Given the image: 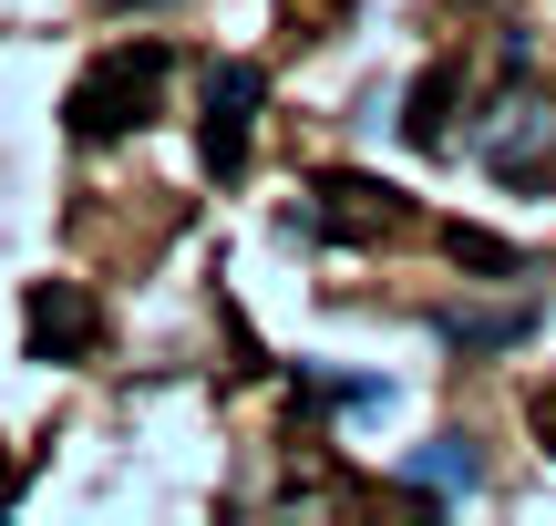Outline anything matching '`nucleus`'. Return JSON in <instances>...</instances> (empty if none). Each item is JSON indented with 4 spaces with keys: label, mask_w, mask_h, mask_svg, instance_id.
Masks as SVG:
<instances>
[{
    "label": "nucleus",
    "mask_w": 556,
    "mask_h": 526,
    "mask_svg": "<svg viewBox=\"0 0 556 526\" xmlns=\"http://www.w3.org/2000/svg\"><path fill=\"white\" fill-rule=\"evenodd\" d=\"M484 165H495V186H556V93L516 103L505 135L484 145Z\"/></svg>",
    "instance_id": "7ed1b4c3"
},
{
    "label": "nucleus",
    "mask_w": 556,
    "mask_h": 526,
    "mask_svg": "<svg viewBox=\"0 0 556 526\" xmlns=\"http://www.w3.org/2000/svg\"><path fill=\"white\" fill-rule=\"evenodd\" d=\"M443 248H454L464 268H484V279H526V248H505V238H484V227H443Z\"/></svg>",
    "instance_id": "1a4fd4ad"
},
{
    "label": "nucleus",
    "mask_w": 556,
    "mask_h": 526,
    "mask_svg": "<svg viewBox=\"0 0 556 526\" xmlns=\"http://www.w3.org/2000/svg\"><path fill=\"white\" fill-rule=\"evenodd\" d=\"M526 330H536L526 300H505V310H433V341L443 351H516Z\"/></svg>",
    "instance_id": "423d86ee"
},
{
    "label": "nucleus",
    "mask_w": 556,
    "mask_h": 526,
    "mask_svg": "<svg viewBox=\"0 0 556 526\" xmlns=\"http://www.w3.org/2000/svg\"><path fill=\"white\" fill-rule=\"evenodd\" d=\"M258 62H217L206 73V135H197V155H206V176H248V124H258Z\"/></svg>",
    "instance_id": "f03ea898"
},
{
    "label": "nucleus",
    "mask_w": 556,
    "mask_h": 526,
    "mask_svg": "<svg viewBox=\"0 0 556 526\" xmlns=\"http://www.w3.org/2000/svg\"><path fill=\"white\" fill-rule=\"evenodd\" d=\"M103 11H144V0H103Z\"/></svg>",
    "instance_id": "9b49d317"
},
{
    "label": "nucleus",
    "mask_w": 556,
    "mask_h": 526,
    "mask_svg": "<svg viewBox=\"0 0 556 526\" xmlns=\"http://www.w3.org/2000/svg\"><path fill=\"white\" fill-rule=\"evenodd\" d=\"M319 217L340 227V238H392L402 227V206H392V186H371V176H319Z\"/></svg>",
    "instance_id": "39448f33"
},
{
    "label": "nucleus",
    "mask_w": 556,
    "mask_h": 526,
    "mask_svg": "<svg viewBox=\"0 0 556 526\" xmlns=\"http://www.w3.org/2000/svg\"><path fill=\"white\" fill-rule=\"evenodd\" d=\"M454 83H464V73H454V62H433V73H422V83H413V103H402V135H413V145H422V155H433V145H443V135H454Z\"/></svg>",
    "instance_id": "0eeeda50"
},
{
    "label": "nucleus",
    "mask_w": 556,
    "mask_h": 526,
    "mask_svg": "<svg viewBox=\"0 0 556 526\" xmlns=\"http://www.w3.org/2000/svg\"><path fill=\"white\" fill-rule=\"evenodd\" d=\"M536 434H546V444H556V383L536 392Z\"/></svg>",
    "instance_id": "9d476101"
},
{
    "label": "nucleus",
    "mask_w": 556,
    "mask_h": 526,
    "mask_svg": "<svg viewBox=\"0 0 556 526\" xmlns=\"http://www.w3.org/2000/svg\"><path fill=\"white\" fill-rule=\"evenodd\" d=\"M165 73H176V52H165V41H124V52H103L93 73L73 83V135H83V145H114V135H135V124L155 114Z\"/></svg>",
    "instance_id": "f257e3e1"
},
{
    "label": "nucleus",
    "mask_w": 556,
    "mask_h": 526,
    "mask_svg": "<svg viewBox=\"0 0 556 526\" xmlns=\"http://www.w3.org/2000/svg\"><path fill=\"white\" fill-rule=\"evenodd\" d=\"M475 475H484V454L464 444V434H433V444L413 454V486H422V496H464Z\"/></svg>",
    "instance_id": "6e6552de"
},
{
    "label": "nucleus",
    "mask_w": 556,
    "mask_h": 526,
    "mask_svg": "<svg viewBox=\"0 0 556 526\" xmlns=\"http://www.w3.org/2000/svg\"><path fill=\"white\" fill-rule=\"evenodd\" d=\"M103 341V310L83 300L73 279H41L31 289V362H73V351Z\"/></svg>",
    "instance_id": "20e7f679"
}]
</instances>
